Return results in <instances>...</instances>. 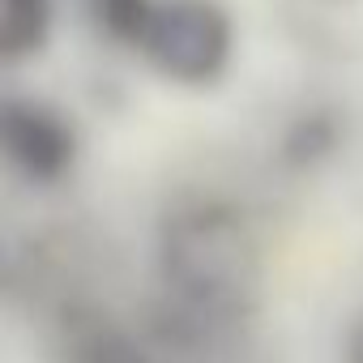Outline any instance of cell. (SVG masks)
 <instances>
[{"label":"cell","instance_id":"6da1fadb","mask_svg":"<svg viewBox=\"0 0 363 363\" xmlns=\"http://www.w3.org/2000/svg\"><path fill=\"white\" fill-rule=\"evenodd\" d=\"M158 265L171 299L223 325L248 320L265 299L261 248L252 231L218 206L179 210L162 227Z\"/></svg>","mask_w":363,"mask_h":363},{"label":"cell","instance_id":"7a4b0ae2","mask_svg":"<svg viewBox=\"0 0 363 363\" xmlns=\"http://www.w3.org/2000/svg\"><path fill=\"white\" fill-rule=\"evenodd\" d=\"M65 363H167L150 342L107 316H82L69 325Z\"/></svg>","mask_w":363,"mask_h":363},{"label":"cell","instance_id":"277c9868","mask_svg":"<svg viewBox=\"0 0 363 363\" xmlns=\"http://www.w3.org/2000/svg\"><path fill=\"white\" fill-rule=\"evenodd\" d=\"M346 363H363V316H359L354 329L346 333Z\"/></svg>","mask_w":363,"mask_h":363},{"label":"cell","instance_id":"3957f363","mask_svg":"<svg viewBox=\"0 0 363 363\" xmlns=\"http://www.w3.org/2000/svg\"><path fill=\"white\" fill-rule=\"evenodd\" d=\"M9 145L18 154V162L30 171V175H56L65 167V137L48 124H35V120H13L9 128Z\"/></svg>","mask_w":363,"mask_h":363}]
</instances>
